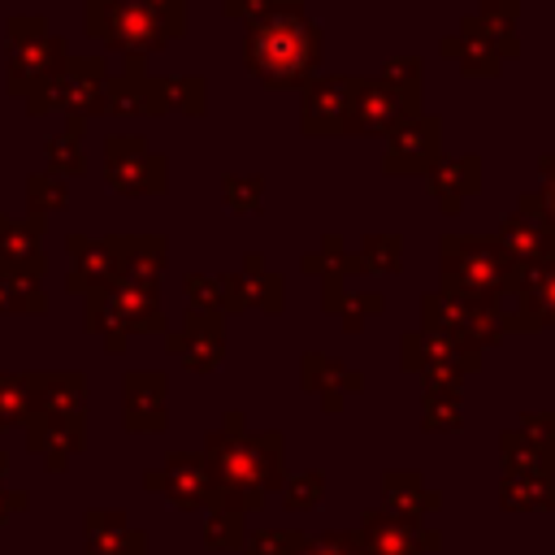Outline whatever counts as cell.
<instances>
[{
	"label": "cell",
	"mask_w": 555,
	"mask_h": 555,
	"mask_svg": "<svg viewBox=\"0 0 555 555\" xmlns=\"http://www.w3.org/2000/svg\"><path fill=\"white\" fill-rule=\"evenodd\" d=\"M351 91H356L351 74H312L304 82V104H299L304 134H338L347 121Z\"/></svg>",
	"instance_id": "obj_13"
},
{
	"label": "cell",
	"mask_w": 555,
	"mask_h": 555,
	"mask_svg": "<svg viewBox=\"0 0 555 555\" xmlns=\"http://www.w3.org/2000/svg\"><path fill=\"white\" fill-rule=\"evenodd\" d=\"M512 299H516V312H507V330L555 325V260L516 269Z\"/></svg>",
	"instance_id": "obj_16"
},
{
	"label": "cell",
	"mask_w": 555,
	"mask_h": 555,
	"mask_svg": "<svg viewBox=\"0 0 555 555\" xmlns=\"http://www.w3.org/2000/svg\"><path fill=\"white\" fill-rule=\"evenodd\" d=\"M538 173H542V178H538V191H520L516 204L542 212V217L551 221V230H555V152L538 156Z\"/></svg>",
	"instance_id": "obj_41"
},
{
	"label": "cell",
	"mask_w": 555,
	"mask_h": 555,
	"mask_svg": "<svg viewBox=\"0 0 555 555\" xmlns=\"http://www.w3.org/2000/svg\"><path fill=\"white\" fill-rule=\"evenodd\" d=\"M403 364L425 377V386H460L464 373L481 364V351L438 334V330H408L403 334Z\"/></svg>",
	"instance_id": "obj_10"
},
{
	"label": "cell",
	"mask_w": 555,
	"mask_h": 555,
	"mask_svg": "<svg viewBox=\"0 0 555 555\" xmlns=\"http://www.w3.org/2000/svg\"><path fill=\"white\" fill-rule=\"evenodd\" d=\"M82 126H87V117H65V130L43 139L48 173H61V178L82 173V165H87V152H82Z\"/></svg>",
	"instance_id": "obj_30"
},
{
	"label": "cell",
	"mask_w": 555,
	"mask_h": 555,
	"mask_svg": "<svg viewBox=\"0 0 555 555\" xmlns=\"http://www.w3.org/2000/svg\"><path fill=\"white\" fill-rule=\"evenodd\" d=\"M204 464L221 507H260V499L282 481V438L243 429V412H230L221 429L204 442Z\"/></svg>",
	"instance_id": "obj_1"
},
{
	"label": "cell",
	"mask_w": 555,
	"mask_h": 555,
	"mask_svg": "<svg viewBox=\"0 0 555 555\" xmlns=\"http://www.w3.org/2000/svg\"><path fill=\"white\" fill-rule=\"evenodd\" d=\"M299 555H312V551H308V546H304V551H299Z\"/></svg>",
	"instance_id": "obj_52"
},
{
	"label": "cell",
	"mask_w": 555,
	"mask_h": 555,
	"mask_svg": "<svg viewBox=\"0 0 555 555\" xmlns=\"http://www.w3.org/2000/svg\"><path fill=\"white\" fill-rule=\"evenodd\" d=\"M425 178H429V191H434L438 208H442V212H460V204L481 191V156H477V152L438 156V160L425 169Z\"/></svg>",
	"instance_id": "obj_21"
},
{
	"label": "cell",
	"mask_w": 555,
	"mask_h": 555,
	"mask_svg": "<svg viewBox=\"0 0 555 555\" xmlns=\"http://www.w3.org/2000/svg\"><path fill=\"white\" fill-rule=\"evenodd\" d=\"M65 251H69V278H65L69 291L91 295V291L113 286V278H117V269H121L117 234H104V238L69 234V238H65Z\"/></svg>",
	"instance_id": "obj_15"
},
{
	"label": "cell",
	"mask_w": 555,
	"mask_h": 555,
	"mask_svg": "<svg viewBox=\"0 0 555 555\" xmlns=\"http://www.w3.org/2000/svg\"><path fill=\"white\" fill-rule=\"evenodd\" d=\"M282 0H221V9L230 13V17H243V22H251V17H260V13H269V9H278Z\"/></svg>",
	"instance_id": "obj_49"
},
{
	"label": "cell",
	"mask_w": 555,
	"mask_h": 555,
	"mask_svg": "<svg viewBox=\"0 0 555 555\" xmlns=\"http://www.w3.org/2000/svg\"><path fill=\"white\" fill-rule=\"evenodd\" d=\"M43 282L39 273H17L0 264V312H43Z\"/></svg>",
	"instance_id": "obj_33"
},
{
	"label": "cell",
	"mask_w": 555,
	"mask_h": 555,
	"mask_svg": "<svg viewBox=\"0 0 555 555\" xmlns=\"http://www.w3.org/2000/svg\"><path fill=\"white\" fill-rule=\"evenodd\" d=\"M377 78L386 82V87H395V91H403V95H412V100H421V82H425V61L421 56H390L382 69H377Z\"/></svg>",
	"instance_id": "obj_42"
},
{
	"label": "cell",
	"mask_w": 555,
	"mask_h": 555,
	"mask_svg": "<svg viewBox=\"0 0 555 555\" xmlns=\"http://www.w3.org/2000/svg\"><path fill=\"white\" fill-rule=\"evenodd\" d=\"M520 434H525V438H533L538 447H546V451H551V442H555V412H525Z\"/></svg>",
	"instance_id": "obj_48"
},
{
	"label": "cell",
	"mask_w": 555,
	"mask_h": 555,
	"mask_svg": "<svg viewBox=\"0 0 555 555\" xmlns=\"http://www.w3.org/2000/svg\"><path fill=\"white\" fill-rule=\"evenodd\" d=\"M356 251V264L360 269H369V273H390V269H399L403 264V234H364L360 238V247H351Z\"/></svg>",
	"instance_id": "obj_35"
},
{
	"label": "cell",
	"mask_w": 555,
	"mask_h": 555,
	"mask_svg": "<svg viewBox=\"0 0 555 555\" xmlns=\"http://www.w3.org/2000/svg\"><path fill=\"white\" fill-rule=\"evenodd\" d=\"M499 451H503V464L512 473H551V455L546 447H538L533 438H525L520 429H507L499 438Z\"/></svg>",
	"instance_id": "obj_36"
},
{
	"label": "cell",
	"mask_w": 555,
	"mask_h": 555,
	"mask_svg": "<svg viewBox=\"0 0 555 555\" xmlns=\"http://www.w3.org/2000/svg\"><path fill=\"white\" fill-rule=\"evenodd\" d=\"M147 486L160 490V494H165L169 503H178V507H204V503H217L204 455H182V451H173L156 473H147Z\"/></svg>",
	"instance_id": "obj_17"
},
{
	"label": "cell",
	"mask_w": 555,
	"mask_h": 555,
	"mask_svg": "<svg viewBox=\"0 0 555 555\" xmlns=\"http://www.w3.org/2000/svg\"><path fill=\"white\" fill-rule=\"evenodd\" d=\"M30 386V408L35 412H61V416H82L87 408V382L82 373H26Z\"/></svg>",
	"instance_id": "obj_25"
},
{
	"label": "cell",
	"mask_w": 555,
	"mask_h": 555,
	"mask_svg": "<svg viewBox=\"0 0 555 555\" xmlns=\"http://www.w3.org/2000/svg\"><path fill=\"white\" fill-rule=\"evenodd\" d=\"M434 546H438V533H429L412 520L382 516V512L364 516V529H360V551L364 555H425Z\"/></svg>",
	"instance_id": "obj_20"
},
{
	"label": "cell",
	"mask_w": 555,
	"mask_h": 555,
	"mask_svg": "<svg viewBox=\"0 0 555 555\" xmlns=\"http://www.w3.org/2000/svg\"><path fill=\"white\" fill-rule=\"evenodd\" d=\"M4 464H9V455H4V451H0V473H4Z\"/></svg>",
	"instance_id": "obj_50"
},
{
	"label": "cell",
	"mask_w": 555,
	"mask_h": 555,
	"mask_svg": "<svg viewBox=\"0 0 555 555\" xmlns=\"http://www.w3.org/2000/svg\"><path fill=\"white\" fill-rule=\"evenodd\" d=\"M204 538H208V546H243V512L217 507L208 529H204Z\"/></svg>",
	"instance_id": "obj_45"
},
{
	"label": "cell",
	"mask_w": 555,
	"mask_h": 555,
	"mask_svg": "<svg viewBox=\"0 0 555 555\" xmlns=\"http://www.w3.org/2000/svg\"><path fill=\"white\" fill-rule=\"evenodd\" d=\"M221 295H225V312H243V308L278 312L282 308V273H269V269L221 273Z\"/></svg>",
	"instance_id": "obj_24"
},
{
	"label": "cell",
	"mask_w": 555,
	"mask_h": 555,
	"mask_svg": "<svg viewBox=\"0 0 555 555\" xmlns=\"http://www.w3.org/2000/svg\"><path fill=\"white\" fill-rule=\"evenodd\" d=\"M308 542L304 533H286V529H269V533H256L247 542V555H299Z\"/></svg>",
	"instance_id": "obj_46"
},
{
	"label": "cell",
	"mask_w": 555,
	"mask_h": 555,
	"mask_svg": "<svg viewBox=\"0 0 555 555\" xmlns=\"http://www.w3.org/2000/svg\"><path fill=\"white\" fill-rule=\"evenodd\" d=\"M126 546L143 555V533H134L121 516L95 512L87 520V555H126Z\"/></svg>",
	"instance_id": "obj_29"
},
{
	"label": "cell",
	"mask_w": 555,
	"mask_h": 555,
	"mask_svg": "<svg viewBox=\"0 0 555 555\" xmlns=\"http://www.w3.org/2000/svg\"><path fill=\"white\" fill-rule=\"evenodd\" d=\"M65 204H69V178H61V173H30L26 178V208L35 217L61 212Z\"/></svg>",
	"instance_id": "obj_37"
},
{
	"label": "cell",
	"mask_w": 555,
	"mask_h": 555,
	"mask_svg": "<svg viewBox=\"0 0 555 555\" xmlns=\"http://www.w3.org/2000/svg\"><path fill=\"white\" fill-rule=\"evenodd\" d=\"M546 455H551V464H555V442H551V451H546Z\"/></svg>",
	"instance_id": "obj_51"
},
{
	"label": "cell",
	"mask_w": 555,
	"mask_h": 555,
	"mask_svg": "<svg viewBox=\"0 0 555 555\" xmlns=\"http://www.w3.org/2000/svg\"><path fill=\"white\" fill-rule=\"evenodd\" d=\"M499 499L507 507H555L551 473H507L499 481Z\"/></svg>",
	"instance_id": "obj_32"
},
{
	"label": "cell",
	"mask_w": 555,
	"mask_h": 555,
	"mask_svg": "<svg viewBox=\"0 0 555 555\" xmlns=\"http://www.w3.org/2000/svg\"><path fill=\"white\" fill-rule=\"evenodd\" d=\"M30 451H39L52 468H61L78 447H82V416H61V412H30Z\"/></svg>",
	"instance_id": "obj_22"
},
{
	"label": "cell",
	"mask_w": 555,
	"mask_h": 555,
	"mask_svg": "<svg viewBox=\"0 0 555 555\" xmlns=\"http://www.w3.org/2000/svg\"><path fill=\"white\" fill-rule=\"evenodd\" d=\"M386 503L399 512V520H412L438 507V490H425L416 473H386Z\"/></svg>",
	"instance_id": "obj_31"
},
{
	"label": "cell",
	"mask_w": 555,
	"mask_h": 555,
	"mask_svg": "<svg viewBox=\"0 0 555 555\" xmlns=\"http://www.w3.org/2000/svg\"><path fill=\"white\" fill-rule=\"evenodd\" d=\"M460 425V386H425V429Z\"/></svg>",
	"instance_id": "obj_40"
},
{
	"label": "cell",
	"mask_w": 555,
	"mask_h": 555,
	"mask_svg": "<svg viewBox=\"0 0 555 555\" xmlns=\"http://www.w3.org/2000/svg\"><path fill=\"white\" fill-rule=\"evenodd\" d=\"M156 87H160L165 108H178L191 117H199L208 108V82L199 74H156Z\"/></svg>",
	"instance_id": "obj_34"
},
{
	"label": "cell",
	"mask_w": 555,
	"mask_h": 555,
	"mask_svg": "<svg viewBox=\"0 0 555 555\" xmlns=\"http://www.w3.org/2000/svg\"><path fill=\"white\" fill-rule=\"evenodd\" d=\"M39 234H43V217H9L0 212V264L17 269V273H39L43 278V247H39Z\"/></svg>",
	"instance_id": "obj_23"
},
{
	"label": "cell",
	"mask_w": 555,
	"mask_h": 555,
	"mask_svg": "<svg viewBox=\"0 0 555 555\" xmlns=\"http://www.w3.org/2000/svg\"><path fill=\"white\" fill-rule=\"evenodd\" d=\"M82 26L104 48L147 56L182 35V0H87Z\"/></svg>",
	"instance_id": "obj_3"
},
{
	"label": "cell",
	"mask_w": 555,
	"mask_h": 555,
	"mask_svg": "<svg viewBox=\"0 0 555 555\" xmlns=\"http://www.w3.org/2000/svg\"><path fill=\"white\" fill-rule=\"evenodd\" d=\"M30 386H26V373H0V429L4 425H17V421H30Z\"/></svg>",
	"instance_id": "obj_38"
},
{
	"label": "cell",
	"mask_w": 555,
	"mask_h": 555,
	"mask_svg": "<svg viewBox=\"0 0 555 555\" xmlns=\"http://www.w3.org/2000/svg\"><path fill=\"white\" fill-rule=\"evenodd\" d=\"M321 490H325V477L321 473H299L286 486V507H317L321 503Z\"/></svg>",
	"instance_id": "obj_47"
},
{
	"label": "cell",
	"mask_w": 555,
	"mask_h": 555,
	"mask_svg": "<svg viewBox=\"0 0 555 555\" xmlns=\"http://www.w3.org/2000/svg\"><path fill=\"white\" fill-rule=\"evenodd\" d=\"M165 347H169L173 356H182L186 369H199V373L217 369L221 356H225L221 317H212V312H186L182 330H169V334H165Z\"/></svg>",
	"instance_id": "obj_19"
},
{
	"label": "cell",
	"mask_w": 555,
	"mask_h": 555,
	"mask_svg": "<svg viewBox=\"0 0 555 555\" xmlns=\"http://www.w3.org/2000/svg\"><path fill=\"white\" fill-rule=\"evenodd\" d=\"M304 386L317 390L325 408H338L343 403V390H360V373H351L343 360H330L321 351H308L304 356Z\"/></svg>",
	"instance_id": "obj_27"
},
{
	"label": "cell",
	"mask_w": 555,
	"mask_h": 555,
	"mask_svg": "<svg viewBox=\"0 0 555 555\" xmlns=\"http://www.w3.org/2000/svg\"><path fill=\"white\" fill-rule=\"evenodd\" d=\"M412 113H421V100H412V95L386 87L382 78H356V91H351L343 130H347V134H377V130L399 126V121L412 117Z\"/></svg>",
	"instance_id": "obj_12"
},
{
	"label": "cell",
	"mask_w": 555,
	"mask_h": 555,
	"mask_svg": "<svg viewBox=\"0 0 555 555\" xmlns=\"http://www.w3.org/2000/svg\"><path fill=\"white\" fill-rule=\"evenodd\" d=\"M104 178L121 195H152L169 186V160L147 147L143 134H108L104 139Z\"/></svg>",
	"instance_id": "obj_9"
},
{
	"label": "cell",
	"mask_w": 555,
	"mask_h": 555,
	"mask_svg": "<svg viewBox=\"0 0 555 555\" xmlns=\"http://www.w3.org/2000/svg\"><path fill=\"white\" fill-rule=\"evenodd\" d=\"M104 82H108V61L100 52L91 56H65L61 69L26 95V113L39 117L48 108L65 113V117H91V113H104Z\"/></svg>",
	"instance_id": "obj_8"
},
{
	"label": "cell",
	"mask_w": 555,
	"mask_h": 555,
	"mask_svg": "<svg viewBox=\"0 0 555 555\" xmlns=\"http://www.w3.org/2000/svg\"><path fill=\"white\" fill-rule=\"evenodd\" d=\"M243 56L264 87H304L321 61V26L304 13L299 0H282L278 9L247 22Z\"/></svg>",
	"instance_id": "obj_2"
},
{
	"label": "cell",
	"mask_w": 555,
	"mask_h": 555,
	"mask_svg": "<svg viewBox=\"0 0 555 555\" xmlns=\"http://www.w3.org/2000/svg\"><path fill=\"white\" fill-rule=\"evenodd\" d=\"M126 425L130 429H160L165 425V373L160 369H130L126 373Z\"/></svg>",
	"instance_id": "obj_26"
},
{
	"label": "cell",
	"mask_w": 555,
	"mask_h": 555,
	"mask_svg": "<svg viewBox=\"0 0 555 555\" xmlns=\"http://www.w3.org/2000/svg\"><path fill=\"white\" fill-rule=\"evenodd\" d=\"M4 30H9V74H4V87L26 100L30 91H39L61 69L69 48H65L61 35L48 30V22L39 13H13Z\"/></svg>",
	"instance_id": "obj_6"
},
{
	"label": "cell",
	"mask_w": 555,
	"mask_h": 555,
	"mask_svg": "<svg viewBox=\"0 0 555 555\" xmlns=\"http://www.w3.org/2000/svg\"><path fill=\"white\" fill-rule=\"evenodd\" d=\"M438 260H442V282L438 291L473 295V299H503L516 286V264L499 247L494 234H442L438 238Z\"/></svg>",
	"instance_id": "obj_4"
},
{
	"label": "cell",
	"mask_w": 555,
	"mask_h": 555,
	"mask_svg": "<svg viewBox=\"0 0 555 555\" xmlns=\"http://www.w3.org/2000/svg\"><path fill=\"white\" fill-rule=\"evenodd\" d=\"M82 321H87V330L104 334L108 351H121V343H126L130 330H139V334L165 330V317H160V286L117 278L113 286L87 295Z\"/></svg>",
	"instance_id": "obj_5"
},
{
	"label": "cell",
	"mask_w": 555,
	"mask_h": 555,
	"mask_svg": "<svg viewBox=\"0 0 555 555\" xmlns=\"http://www.w3.org/2000/svg\"><path fill=\"white\" fill-rule=\"evenodd\" d=\"M421 330H438L473 351L490 347L507 330V312L499 299H473L455 291H425L421 295Z\"/></svg>",
	"instance_id": "obj_7"
},
{
	"label": "cell",
	"mask_w": 555,
	"mask_h": 555,
	"mask_svg": "<svg viewBox=\"0 0 555 555\" xmlns=\"http://www.w3.org/2000/svg\"><path fill=\"white\" fill-rule=\"evenodd\" d=\"M386 308V295L382 291H343L338 299V317H343V330H360L369 312H382Z\"/></svg>",
	"instance_id": "obj_44"
},
{
	"label": "cell",
	"mask_w": 555,
	"mask_h": 555,
	"mask_svg": "<svg viewBox=\"0 0 555 555\" xmlns=\"http://www.w3.org/2000/svg\"><path fill=\"white\" fill-rule=\"evenodd\" d=\"M494 238H499V247L507 251V260H512L516 269L555 260V230H551V221H546L542 212H533V208H520V204H516L512 212H503Z\"/></svg>",
	"instance_id": "obj_14"
},
{
	"label": "cell",
	"mask_w": 555,
	"mask_h": 555,
	"mask_svg": "<svg viewBox=\"0 0 555 555\" xmlns=\"http://www.w3.org/2000/svg\"><path fill=\"white\" fill-rule=\"evenodd\" d=\"M438 52L451 56V61H460L464 74H481V78H486V74H499V65H503V52H499L490 39L473 35V30L447 35V39L438 43Z\"/></svg>",
	"instance_id": "obj_28"
},
{
	"label": "cell",
	"mask_w": 555,
	"mask_h": 555,
	"mask_svg": "<svg viewBox=\"0 0 555 555\" xmlns=\"http://www.w3.org/2000/svg\"><path fill=\"white\" fill-rule=\"evenodd\" d=\"M104 113H165V100H160V87H156V74L143 69V56H126V69L121 74H108L104 82Z\"/></svg>",
	"instance_id": "obj_18"
},
{
	"label": "cell",
	"mask_w": 555,
	"mask_h": 555,
	"mask_svg": "<svg viewBox=\"0 0 555 555\" xmlns=\"http://www.w3.org/2000/svg\"><path fill=\"white\" fill-rule=\"evenodd\" d=\"M182 291H186V304H191V312H212V317H221V312H225L221 278H212V273H186Z\"/></svg>",
	"instance_id": "obj_43"
},
{
	"label": "cell",
	"mask_w": 555,
	"mask_h": 555,
	"mask_svg": "<svg viewBox=\"0 0 555 555\" xmlns=\"http://www.w3.org/2000/svg\"><path fill=\"white\" fill-rule=\"evenodd\" d=\"M442 156V117L438 113H412L399 126L386 130V173H425Z\"/></svg>",
	"instance_id": "obj_11"
},
{
	"label": "cell",
	"mask_w": 555,
	"mask_h": 555,
	"mask_svg": "<svg viewBox=\"0 0 555 555\" xmlns=\"http://www.w3.org/2000/svg\"><path fill=\"white\" fill-rule=\"evenodd\" d=\"M221 199L230 212H256L264 199V178L260 173H230V178H221Z\"/></svg>",
	"instance_id": "obj_39"
}]
</instances>
